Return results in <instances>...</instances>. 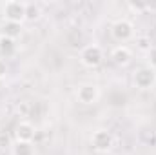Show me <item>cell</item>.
Returning a JSON list of instances; mask_svg holds the SVG:
<instances>
[{
	"mask_svg": "<svg viewBox=\"0 0 156 155\" xmlns=\"http://www.w3.org/2000/svg\"><path fill=\"white\" fill-rule=\"evenodd\" d=\"M15 137L18 142H33L35 139V126L31 122H20L15 130Z\"/></svg>",
	"mask_w": 156,
	"mask_h": 155,
	"instance_id": "cell-7",
	"label": "cell"
},
{
	"mask_svg": "<svg viewBox=\"0 0 156 155\" xmlns=\"http://www.w3.org/2000/svg\"><path fill=\"white\" fill-rule=\"evenodd\" d=\"M76 99L82 104H94L100 99V89L94 84H80L76 89Z\"/></svg>",
	"mask_w": 156,
	"mask_h": 155,
	"instance_id": "cell-6",
	"label": "cell"
},
{
	"mask_svg": "<svg viewBox=\"0 0 156 155\" xmlns=\"http://www.w3.org/2000/svg\"><path fill=\"white\" fill-rule=\"evenodd\" d=\"M104 60V51L100 46L96 44H89L82 49L80 53V62L85 66V68H96L100 66V62Z\"/></svg>",
	"mask_w": 156,
	"mask_h": 155,
	"instance_id": "cell-2",
	"label": "cell"
},
{
	"mask_svg": "<svg viewBox=\"0 0 156 155\" xmlns=\"http://www.w3.org/2000/svg\"><path fill=\"white\" fill-rule=\"evenodd\" d=\"M2 13H4V18H5L7 22L22 24V22L26 20V2H20V0H9V2L4 4Z\"/></svg>",
	"mask_w": 156,
	"mask_h": 155,
	"instance_id": "cell-1",
	"label": "cell"
},
{
	"mask_svg": "<svg viewBox=\"0 0 156 155\" xmlns=\"http://www.w3.org/2000/svg\"><path fill=\"white\" fill-rule=\"evenodd\" d=\"M5 146H11V137L5 131H0V148H5Z\"/></svg>",
	"mask_w": 156,
	"mask_h": 155,
	"instance_id": "cell-14",
	"label": "cell"
},
{
	"mask_svg": "<svg viewBox=\"0 0 156 155\" xmlns=\"http://www.w3.org/2000/svg\"><path fill=\"white\" fill-rule=\"evenodd\" d=\"M134 86L138 89H151L156 86V70L145 66L134 73Z\"/></svg>",
	"mask_w": 156,
	"mask_h": 155,
	"instance_id": "cell-4",
	"label": "cell"
},
{
	"mask_svg": "<svg viewBox=\"0 0 156 155\" xmlns=\"http://www.w3.org/2000/svg\"><path fill=\"white\" fill-rule=\"evenodd\" d=\"M113 135L107 131V130H98V131H94L93 133V139H91V144H93V148L96 150V152H100V153H105V152H109L111 148H113Z\"/></svg>",
	"mask_w": 156,
	"mask_h": 155,
	"instance_id": "cell-5",
	"label": "cell"
},
{
	"mask_svg": "<svg viewBox=\"0 0 156 155\" xmlns=\"http://www.w3.org/2000/svg\"><path fill=\"white\" fill-rule=\"evenodd\" d=\"M16 53V44L15 40L9 39V37H4L0 35V57L2 59H9Z\"/></svg>",
	"mask_w": 156,
	"mask_h": 155,
	"instance_id": "cell-9",
	"label": "cell"
},
{
	"mask_svg": "<svg viewBox=\"0 0 156 155\" xmlns=\"http://www.w3.org/2000/svg\"><path fill=\"white\" fill-rule=\"evenodd\" d=\"M111 35H113V39L118 40V42H127V40H131L134 37V26H133L129 20L120 18V20H116V22L113 24Z\"/></svg>",
	"mask_w": 156,
	"mask_h": 155,
	"instance_id": "cell-3",
	"label": "cell"
},
{
	"mask_svg": "<svg viewBox=\"0 0 156 155\" xmlns=\"http://www.w3.org/2000/svg\"><path fill=\"white\" fill-rule=\"evenodd\" d=\"M138 42H140V47H142V49H147V51L151 49V44H149V40L147 39H140Z\"/></svg>",
	"mask_w": 156,
	"mask_h": 155,
	"instance_id": "cell-16",
	"label": "cell"
},
{
	"mask_svg": "<svg viewBox=\"0 0 156 155\" xmlns=\"http://www.w3.org/2000/svg\"><path fill=\"white\" fill-rule=\"evenodd\" d=\"M13 155H35V148L33 142H15L13 144Z\"/></svg>",
	"mask_w": 156,
	"mask_h": 155,
	"instance_id": "cell-11",
	"label": "cell"
},
{
	"mask_svg": "<svg viewBox=\"0 0 156 155\" xmlns=\"http://www.w3.org/2000/svg\"><path fill=\"white\" fill-rule=\"evenodd\" d=\"M2 35L4 37H9V39H16L22 35V24H16V22H4L2 24Z\"/></svg>",
	"mask_w": 156,
	"mask_h": 155,
	"instance_id": "cell-10",
	"label": "cell"
},
{
	"mask_svg": "<svg viewBox=\"0 0 156 155\" xmlns=\"http://www.w3.org/2000/svg\"><path fill=\"white\" fill-rule=\"evenodd\" d=\"M147 59H149V68L156 70V46H153V47L147 51Z\"/></svg>",
	"mask_w": 156,
	"mask_h": 155,
	"instance_id": "cell-13",
	"label": "cell"
},
{
	"mask_svg": "<svg viewBox=\"0 0 156 155\" xmlns=\"http://www.w3.org/2000/svg\"><path fill=\"white\" fill-rule=\"evenodd\" d=\"M7 75V64H5V60L4 59H0V80Z\"/></svg>",
	"mask_w": 156,
	"mask_h": 155,
	"instance_id": "cell-15",
	"label": "cell"
},
{
	"mask_svg": "<svg viewBox=\"0 0 156 155\" xmlns=\"http://www.w3.org/2000/svg\"><path fill=\"white\" fill-rule=\"evenodd\" d=\"M131 57H133V53H131V49L127 47V46H116L113 51H111V59H113V62L118 64V66H125V64H129L131 62Z\"/></svg>",
	"mask_w": 156,
	"mask_h": 155,
	"instance_id": "cell-8",
	"label": "cell"
},
{
	"mask_svg": "<svg viewBox=\"0 0 156 155\" xmlns=\"http://www.w3.org/2000/svg\"><path fill=\"white\" fill-rule=\"evenodd\" d=\"M40 6L38 4H33V2H26V20L33 22V20H38L40 18Z\"/></svg>",
	"mask_w": 156,
	"mask_h": 155,
	"instance_id": "cell-12",
	"label": "cell"
}]
</instances>
